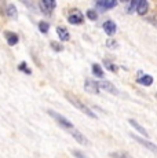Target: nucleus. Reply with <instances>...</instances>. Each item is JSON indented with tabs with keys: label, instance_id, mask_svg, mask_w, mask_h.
<instances>
[{
	"label": "nucleus",
	"instance_id": "obj_9",
	"mask_svg": "<svg viewBox=\"0 0 157 158\" xmlns=\"http://www.w3.org/2000/svg\"><path fill=\"white\" fill-rule=\"evenodd\" d=\"M131 138H132V139H135V140H137L138 143H141L142 146H143V147L149 148V150H152V151H157V146H156L155 143H152V142L146 140V139H142V138H139V136L134 135V133L131 135Z\"/></svg>",
	"mask_w": 157,
	"mask_h": 158
},
{
	"label": "nucleus",
	"instance_id": "obj_1",
	"mask_svg": "<svg viewBox=\"0 0 157 158\" xmlns=\"http://www.w3.org/2000/svg\"><path fill=\"white\" fill-rule=\"evenodd\" d=\"M65 96H66V99H68L69 102L72 103V105L74 106L76 109H78V110L81 111V113H84L87 115V117H90V118H94V120H96V114L94 113L92 110H90V107L86 105V103H83L80 101L78 98H76V96L73 95V94H69V92H66L65 94Z\"/></svg>",
	"mask_w": 157,
	"mask_h": 158
},
{
	"label": "nucleus",
	"instance_id": "obj_12",
	"mask_svg": "<svg viewBox=\"0 0 157 158\" xmlns=\"http://www.w3.org/2000/svg\"><path fill=\"white\" fill-rule=\"evenodd\" d=\"M57 35H58V37L61 41H68L69 39H70L69 30L66 29L65 26H58V28H57Z\"/></svg>",
	"mask_w": 157,
	"mask_h": 158
},
{
	"label": "nucleus",
	"instance_id": "obj_27",
	"mask_svg": "<svg viewBox=\"0 0 157 158\" xmlns=\"http://www.w3.org/2000/svg\"><path fill=\"white\" fill-rule=\"evenodd\" d=\"M156 98H157V94H156Z\"/></svg>",
	"mask_w": 157,
	"mask_h": 158
},
{
	"label": "nucleus",
	"instance_id": "obj_18",
	"mask_svg": "<svg viewBox=\"0 0 157 158\" xmlns=\"http://www.w3.org/2000/svg\"><path fill=\"white\" fill-rule=\"evenodd\" d=\"M39 30H40L41 33H48V30H50V23L46 22V21H41V22H39Z\"/></svg>",
	"mask_w": 157,
	"mask_h": 158
},
{
	"label": "nucleus",
	"instance_id": "obj_15",
	"mask_svg": "<svg viewBox=\"0 0 157 158\" xmlns=\"http://www.w3.org/2000/svg\"><path fill=\"white\" fill-rule=\"evenodd\" d=\"M149 11V3L146 0H139L138 2V7H137V13L139 15H146Z\"/></svg>",
	"mask_w": 157,
	"mask_h": 158
},
{
	"label": "nucleus",
	"instance_id": "obj_23",
	"mask_svg": "<svg viewBox=\"0 0 157 158\" xmlns=\"http://www.w3.org/2000/svg\"><path fill=\"white\" fill-rule=\"evenodd\" d=\"M87 18H88L90 21H96L98 19V13H96L95 10H88L87 11Z\"/></svg>",
	"mask_w": 157,
	"mask_h": 158
},
{
	"label": "nucleus",
	"instance_id": "obj_22",
	"mask_svg": "<svg viewBox=\"0 0 157 158\" xmlns=\"http://www.w3.org/2000/svg\"><path fill=\"white\" fill-rule=\"evenodd\" d=\"M50 45H51V48H53L54 51H57V52H61V51H63V45L59 44L58 41H51Z\"/></svg>",
	"mask_w": 157,
	"mask_h": 158
},
{
	"label": "nucleus",
	"instance_id": "obj_21",
	"mask_svg": "<svg viewBox=\"0 0 157 158\" xmlns=\"http://www.w3.org/2000/svg\"><path fill=\"white\" fill-rule=\"evenodd\" d=\"M104 66H106V69L109 72H113V73H116L117 72V66L114 65V63H112V62H109V60H104Z\"/></svg>",
	"mask_w": 157,
	"mask_h": 158
},
{
	"label": "nucleus",
	"instance_id": "obj_25",
	"mask_svg": "<svg viewBox=\"0 0 157 158\" xmlns=\"http://www.w3.org/2000/svg\"><path fill=\"white\" fill-rule=\"evenodd\" d=\"M110 157L112 158H132L128 153H112Z\"/></svg>",
	"mask_w": 157,
	"mask_h": 158
},
{
	"label": "nucleus",
	"instance_id": "obj_8",
	"mask_svg": "<svg viewBox=\"0 0 157 158\" xmlns=\"http://www.w3.org/2000/svg\"><path fill=\"white\" fill-rule=\"evenodd\" d=\"M69 132H70V135L73 136V138L76 139V142H78L80 144H83V146H88L90 144V140L83 135V133L80 132V131H77V129L73 128L72 131H69Z\"/></svg>",
	"mask_w": 157,
	"mask_h": 158
},
{
	"label": "nucleus",
	"instance_id": "obj_19",
	"mask_svg": "<svg viewBox=\"0 0 157 158\" xmlns=\"http://www.w3.org/2000/svg\"><path fill=\"white\" fill-rule=\"evenodd\" d=\"M137 7H138V2H137V0H132V2L128 4L127 13H128V14H134V13H137Z\"/></svg>",
	"mask_w": 157,
	"mask_h": 158
},
{
	"label": "nucleus",
	"instance_id": "obj_6",
	"mask_svg": "<svg viewBox=\"0 0 157 158\" xmlns=\"http://www.w3.org/2000/svg\"><path fill=\"white\" fill-rule=\"evenodd\" d=\"M84 89H86V92L88 94H99V87H98V83L94 80H91V78H87L86 81H84Z\"/></svg>",
	"mask_w": 157,
	"mask_h": 158
},
{
	"label": "nucleus",
	"instance_id": "obj_14",
	"mask_svg": "<svg viewBox=\"0 0 157 158\" xmlns=\"http://www.w3.org/2000/svg\"><path fill=\"white\" fill-rule=\"evenodd\" d=\"M137 83L142 84V85H145V87H150L153 84V77L150 74H142L141 77L137 78Z\"/></svg>",
	"mask_w": 157,
	"mask_h": 158
},
{
	"label": "nucleus",
	"instance_id": "obj_4",
	"mask_svg": "<svg viewBox=\"0 0 157 158\" xmlns=\"http://www.w3.org/2000/svg\"><path fill=\"white\" fill-rule=\"evenodd\" d=\"M68 21L72 25H80V23L84 22V17L78 10H72L68 15Z\"/></svg>",
	"mask_w": 157,
	"mask_h": 158
},
{
	"label": "nucleus",
	"instance_id": "obj_17",
	"mask_svg": "<svg viewBox=\"0 0 157 158\" xmlns=\"http://www.w3.org/2000/svg\"><path fill=\"white\" fill-rule=\"evenodd\" d=\"M91 70H92V74L98 78H104V70H102V66L98 65V63H92L91 66Z\"/></svg>",
	"mask_w": 157,
	"mask_h": 158
},
{
	"label": "nucleus",
	"instance_id": "obj_16",
	"mask_svg": "<svg viewBox=\"0 0 157 158\" xmlns=\"http://www.w3.org/2000/svg\"><path fill=\"white\" fill-rule=\"evenodd\" d=\"M6 39H7V43L10 45H15L18 43V40H19L18 35H15L13 32H6Z\"/></svg>",
	"mask_w": 157,
	"mask_h": 158
},
{
	"label": "nucleus",
	"instance_id": "obj_13",
	"mask_svg": "<svg viewBox=\"0 0 157 158\" xmlns=\"http://www.w3.org/2000/svg\"><path fill=\"white\" fill-rule=\"evenodd\" d=\"M6 14L8 15V17L11 18V19L15 21L18 18V11H17V7L13 4V3H8L7 6H6Z\"/></svg>",
	"mask_w": 157,
	"mask_h": 158
},
{
	"label": "nucleus",
	"instance_id": "obj_20",
	"mask_svg": "<svg viewBox=\"0 0 157 158\" xmlns=\"http://www.w3.org/2000/svg\"><path fill=\"white\" fill-rule=\"evenodd\" d=\"M18 70L26 73V74H32V70L28 68V65H26V62H21L19 65H18Z\"/></svg>",
	"mask_w": 157,
	"mask_h": 158
},
{
	"label": "nucleus",
	"instance_id": "obj_26",
	"mask_svg": "<svg viewBox=\"0 0 157 158\" xmlns=\"http://www.w3.org/2000/svg\"><path fill=\"white\" fill-rule=\"evenodd\" d=\"M72 154H73V156L76 157V158H88V157L84 156L81 151H78V150H72Z\"/></svg>",
	"mask_w": 157,
	"mask_h": 158
},
{
	"label": "nucleus",
	"instance_id": "obj_2",
	"mask_svg": "<svg viewBox=\"0 0 157 158\" xmlns=\"http://www.w3.org/2000/svg\"><path fill=\"white\" fill-rule=\"evenodd\" d=\"M47 114L50 115V117H53L54 121H57V124H59L62 128H65V129H68V131H72V129L74 128L73 124H72L66 117H63L62 114L57 113V111H54V110H47Z\"/></svg>",
	"mask_w": 157,
	"mask_h": 158
},
{
	"label": "nucleus",
	"instance_id": "obj_11",
	"mask_svg": "<svg viewBox=\"0 0 157 158\" xmlns=\"http://www.w3.org/2000/svg\"><path fill=\"white\" fill-rule=\"evenodd\" d=\"M128 123H129V125H131L132 128H134L135 131H137V132H139L142 136H145V138H149V133H147V131L141 125V124H138L137 121H135V120H132V118H131V120H128Z\"/></svg>",
	"mask_w": 157,
	"mask_h": 158
},
{
	"label": "nucleus",
	"instance_id": "obj_24",
	"mask_svg": "<svg viewBox=\"0 0 157 158\" xmlns=\"http://www.w3.org/2000/svg\"><path fill=\"white\" fill-rule=\"evenodd\" d=\"M106 47L110 48V50H114V48L119 47V44H117V41L113 40V39H108L106 40Z\"/></svg>",
	"mask_w": 157,
	"mask_h": 158
},
{
	"label": "nucleus",
	"instance_id": "obj_5",
	"mask_svg": "<svg viewBox=\"0 0 157 158\" xmlns=\"http://www.w3.org/2000/svg\"><path fill=\"white\" fill-rule=\"evenodd\" d=\"M98 87H99V89L106 91V92L112 94V95H117V94H119V89H117V88L108 80H101L98 83Z\"/></svg>",
	"mask_w": 157,
	"mask_h": 158
},
{
	"label": "nucleus",
	"instance_id": "obj_3",
	"mask_svg": "<svg viewBox=\"0 0 157 158\" xmlns=\"http://www.w3.org/2000/svg\"><path fill=\"white\" fill-rule=\"evenodd\" d=\"M39 7H40V10L46 15H50L51 11L57 7V3L54 0H40L39 2Z\"/></svg>",
	"mask_w": 157,
	"mask_h": 158
},
{
	"label": "nucleus",
	"instance_id": "obj_10",
	"mask_svg": "<svg viewBox=\"0 0 157 158\" xmlns=\"http://www.w3.org/2000/svg\"><path fill=\"white\" fill-rule=\"evenodd\" d=\"M104 30L108 36H113L114 33L117 32V25L113 21H106V22L104 23Z\"/></svg>",
	"mask_w": 157,
	"mask_h": 158
},
{
	"label": "nucleus",
	"instance_id": "obj_7",
	"mask_svg": "<svg viewBox=\"0 0 157 158\" xmlns=\"http://www.w3.org/2000/svg\"><path fill=\"white\" fill-rule=\"evenodd\" d=\"M96 8L101 11H105V10H110V8L116 7L117 6V2L116 0H99L96 2Z\"/></svg>",
	"mask_w": 157,
	"mask_h": 158
}]
</instances>
